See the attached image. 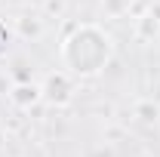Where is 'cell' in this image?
Masks as SVG:
<instances>
[{
  "label": "cell",
  "mask_w": 160,
  "mask_h": 157,
  "mask_svg": "<svg viewBox=\"0 0 160 157\" xmlns=\"http://www.w3.org/2000/svg\"><path fill=\"white\" fill-rule=\"evenodd\" d=\"M40 86L37 83H19V86H12V93H9V102L16 105V108H31V105H37L40 102Z\"/></svg>",
  "instance_id": "3"
},
{
  "label": "cell",
  "mask_w": 160,
  "mask_h": 157,
  "mask_svg": "<svg viewBox=\"0 0 160 157\" xmlns=\"http://www.w3.org/2000/svg\"><path fill=\"white\" fill-rule=\"evenodd\" d=\"M74 74H68V71H56V74H49V77L40 83V96L43 102H49V105H68L71 99H74Z\"/></svg>",
  "instance_id": "2"
},
{
  "label": "cell",
  "mask_w": 160,
  "mask_h": 157,
  "mask_svg": "<svg viewBox=\"0 0 160 157\" xmlns=\"http://www.w3.org/2000/svg\"><path fill=\"white\" fill-rule=\"evenodd\" d=\"M136 37L145 40V43H154L160 37V16L157 13H145L136 19Z\"/></svg>",
  "instance_id": "4"
},
{
  "label": "cell",
  "mask_w": 160,
  "mask_h": 157,
  "mask_svg": "<svg viewBox=\"0 0 160 157\" xmlns=\"http://www.w3.org/2000/svg\"><path fill=\"white\" fill-rule=\"evenodd\" d=\"M129 3L132 0H102V9H105V16H126Z\"/></svg>",
  "instance_id": "6"
},
{
  "label": "cell",
  "mask_w": 160,
  "mask_h": 157,
  "mask_svg": "<svg viewBox=\"0 0 160 157\" xmlns=\"http://www.w3.org/2000/svg\"><path fill=\"white\" fill-rule=\"evenodd\" d=\"M136 117H139L145 126H151V123L160 120V108L154 105V102H139V105H136Z\"/></svg>",
  "instance_id": "5"
},
{
  "label": "cell",
  "mask_w": 160,
  "mask_h": 157,
  "mask_svg": "<svg viewBox=\"0 0 160 157\" xmlns=\"http://www.w3.org/2000/svg\"><path fill=\"white\" fill-rule=\"evenodd\" d=\"M62 65L74 77H96L114 56V43L99 25H80L62 40Z\"/></svg>",
  "instance_id": "1"
}]
</instances>
